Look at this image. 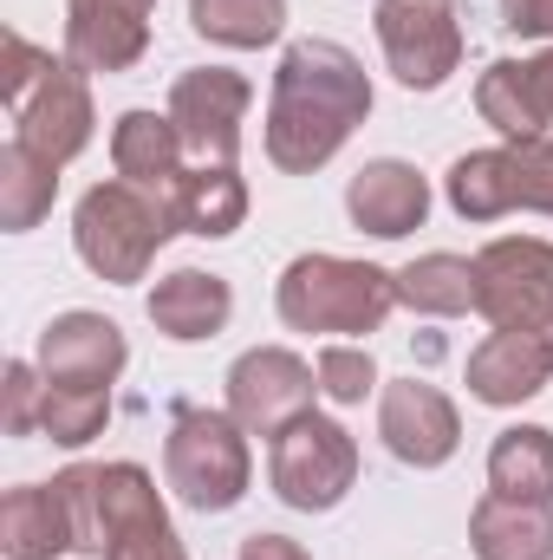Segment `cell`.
Instances as JSON below:
<instances>
[{"label": "cell", "instance_id": "5b68a950", "mask_svg": "<svg viewBox=\"0 0 553 560\" xmlns=\"http://www.w3.org/2000/svg\"><path fill=\"white\" fill-rule=\"evenodd\" d=\"M443 196L462 222H502L515 209H541L553 215V131L528 143H502V150H469L449 163Z\"/></svg>", "mask_w": 553, "mask_h": 560}, {"label": "cell", "instance_id": "ac0fdd59", "mask_svg": "<svg viewBox=\"0 0 553 560\" xmlns=\"http://www.w3.org/2000/svg\"><path fill=\"white\" fill-rule=\"evenodd\" d=\"M183 138L169 125V112H125L118 131H111V163H118V183H131L143 196H156L169 209V189L183 183Z\"/></svg>", "mask_w": 553, "mask_h": 560}, {"label": "cell", "instance_id": "7c38bea8", "mask_svg": "<svg viewBox=\"0 0 553 560\" xmlns=\"http://www.w3.org/2000/svg\"><path fill=\"white\" fill-rule=\"evenodd\" d=\"M92 125H98V112H92L85 72H79L72 59H59V66L46 72V85L13 112V143H26L33 156H46V163L66 170V163L92 143Z\"/></svg>", "mask_w": 553, "mask_h": 560}, {"label": "cell", "instance_id": "6da1fadb", "mask_svg": "<svg viewBox=\"0 0 553 560\" xmlns=\"http://www.w3.org/2000/svg\"><path fill=\"white\" fill-rule=\"evenodd\" d=\"M372 118V79L339 39H293L268 98V163L286 176L326 170Z\"/></svg>", "mask_w": 553, "mask_h": 560}, {"label": "cell", "instance_id": "8992f818", "mask_svg": "<svg viewBox=\"0 0 553 560\" xmlns=\"http://www.w3.org/2000/svg\"><path fill=\"white\" fill-rule=\"evenodd\" d=\"M268 482H274L280 502L299 509V515H326V509H339V502L352 495V482H358V443H352V430L332 423V418H319V411L293 418L274 436Z\"/></svg>", "mask_w": 553, "mask_h": 560}, {"label": "cell", "instance_id": "4fadbf2b", "mask_svg": "<svg viewBox=\"0 0 553 560\" xmlns=\"http://www.w3.org/2000/svg\"><path fill=\"white\" fill-rule=\"evenodd\" d=\"M156 0H66V59L79 72H131L150 46Z\"/></svg>", "mask_w": 553, "mask_h": 560}, {"label": "cell", "instance_id": "ffe728a7", "mask_svg": "<svg viewBox=\"0 0 553 560\" xmlns=\"http://www.w3.org/2000/svg\"><path fill=\"white\" fill-rule=\"evenodd\" d=\"M469 548L475 560H553V502H515L489 489L469 515Z\"/></svg>", "mask_w": 553, "mask_h": 560}, {"label": "cell", "instance_id": "52a82bcc", "mask_svg": "<svg viewBox=\"0 0 553 560\" xmlns=\"http://www.w3.org/2000/svg\"><path fill=\"white\" fill-rule=\"evenodd\" d=\"M475 313L495 332H548L553 326V242L502 235L475 255Z\"/></svg>", "mask_w": 553, "mask_h": 560}, {"label": "cell", "instance_id": "f546056e", "mask_svg": "<svg viewBox=\"0 0 553 560\" xmlns=\"http://www.w3.org/2000/svg\"><path fill=\"white\" fill-rule=\"evenodd\" d=\"M105 560H189L183 555V541H176V528H169V515L156 509V515H143V522H131L111 548H105Z\"/></svg>", "mask_w": 553, "mask_h": 560}, {"label": "cell", "instance_id": "d4e9b609", "mask_svg": "<svg viewBox=\"0 0 553 560\" xmlns=\"http://www.w3.org/2000/svg\"><path fill=\"white\" fill-rule=\"evenodd\" d=\"M59 196V163L33 156L26 143H7L0 150V229L7 235H26Z\"/></svg>", "mask_w": 553, "mask_h": 560}, {"label": "cell", "instance_id": "4dcf8cb0", "mask_svg": "<svg viewBox=\"0 0 553 560\" xmlns=\"http://www.w3.org/2000/svg\"><path fill=\"white\" fill-rule=\"evenodd\" d=\"M39 405H46L39 365L13 359V365H7V436H33V430H39Z\"/></svg>", "mask_w": 553, "mask_h": 560}, {"label": "cell", "instance_id": "e575fe53", "mask_svg": "<svg viewBox=\"0 0 553 560\" xmlns=\"http://www.w3.org/2000/svg\"><path fill=\"white\" fill-rule=\"evenodd\" d=\"M548 346H553V326H548Z\"/></svg>", "mask_w": 553, "mask_h": 560}, {"label": "cell", "instance_id": "30bf717a", "mask_svg": "<svg viewBox=\"0 0 553 560\" xmlns=\"http://www.w3.org/2000/svg\"><path fill=\"white\" fill-rule=\"evenodd\" d=\"M313 392H319V372L286 346H255L228 365V418L248 436H280L293 418L313 411Z\"/></svg>", "mask_w": 553, "mask_h": 560}, {"label": "cell", "instance_id": "8fae6325", "mask_svg": "<svg viewBox=\"0 0 553 560\" xmlns=\"http://www.w3.org/2000/svg\"><path fill=\"white\" fill-rule=\"evenodd\" d=\"M378 436H385V450H391L398 463H411V469H443V463L456 456V443H462V418H456V405H449L436 385L398 378V385H385V398H378Z\"/></svg>", "mask_w": 553, "mask_h": 560}, {"label": "cell", "instance_id": "d6986e66", "mask_svg": "<svg viewBox=\"0 0 553 560\" xmlns=\"http://www.w3.org/2000/svg\"><path fill=\"white\" fill-rule=\"evenodd\" d=\"M0 548L7 560H59L72 548V509L59 482H20L0 495Z\"/></svg>", "mask_w": 553, "mask_h": 560}, {"label": "cell", "instance_id": "f1b7e54d", "mask_svg": "<svg viewBox=\"0 0 553 560\" xmlns=\"http://www.w3.org/2000/svg\"><path fill=\"white\" fill-rule=\"evenodd\" d=\"M313 372H319V392L332 405H365V392L378 385V365H372L365 346H326Z\"/></svg>", "mask_w": 553, "mask_h": 560}, {"label": "cell", "instance_id": "277c9868", "mask_svg": "<svg viewBox=\"0 0 553 560\" xmlns=\"http://www.w3.org/2000/svg\"><path fill=\"white\" fill-rule=\"evenodd\" d=\"M169 235H176V215L156 196L131 189V183H98L72 209V248H79V261L98 280H111V287L143 280V268L156 261V248Z\"/></svg>", "mask_w": 553, "mask_h": 560}, {"label": "cell", "instance_id": "484cf974", "mask_svg": "<svg viewBox=\"0 0 553 560\" xmlns=\"http://www.w3.org/2000/svg\"><path fill=\"white\" fill-rule=\"evenodd\" d=\"M189 26L215 46H274L286 26V0H189Z\"/></svg>", "mask_w": 553, "mask_h": 560}, {"label": "cell", "instance_id": "1f68e13d", "mask_svg": "<svg viewBox=\"0 0 553 560\" xmlns=\"http://www.w3.org/2000/svg\"><path fill=\"white\" fill-rule=\"evenodd\" d=\"M502 26L521 39H553V0H502Z\"/></svg>", "mask_w": 553, "mask_h": 560}, {"label": "cell", "instance_id": "7402d4cb", "mask_svg": "<svg viewBox=\"0 0 553 560\" xmlns=\"http://www.w3.org/2000/svg\"><path fill=\"white\" fill-rule=\"evenodd\" d=\"M489 489L515 502H553V430L548 423H508L489 443Z\"/></svg>", "mask_w": 553, "mask_h": 560}, {"label": "cell", "instance_id": "4316f807", "mask_svg": "<svg viewBox=\"0 0 553 560\" xmlns=\"http://www.w3.org/2000/svg\"><path fill=\"white\" fill-rule=\"evenodd\" d=\"M111 418V385H46V405H39V430L66 450L92 443Z\"/></svg>", "mask_w": 553, "mask_h": 560}, {"label": "cell", "instance_id": "9a60e30c", "mask_svg": "<svg viewBox=\"0 0 553 560\" xmlns=\"http://www.w3.org/2000/svg\"><path fill=\"white\" fill-rule=\"evenodd\" d=\"M345 215H352L358 235L398 242V235L423 229V215H430V183H423V170L404 163V156H378V163H365V170L345 183Z\"/></svg>", "mask_w": 553, "mask_h": 560}, {"label": "cell", "instance_id": "cb8c5ba5", "mask_svg": "<svg viewBox=\"0 0 553 560\" xmlns=\"http://www.w3.org/2000/svg\"><path fill=\"white\" fill-rule=\"evenodd\" d=\"M398 300L411 313H430V319H456L475 306V261L462 255H416L411 268H398Z\"/></svg>", "mask_w": 553, "mask_h": 560}, {"label": "cell", "instance_id": "836d02e7", "mask_svg": "<svg viewBox=\"0 0 553 560\" xmlns=\"http://www.w3.org/2000/svg\"><path fill=\"white\" fill-rule=\"evenodd\" d=\"M528 72H534V92H541V105H548V118H553V46L528 59Z\"/></svg>", "mask_w": 553, "mask_h": 560}, {"label": "cell", "instance_id": "603a6c76", "mask_svg": "<svg viewBox=\"0 0 553 560\" xmlns=\"http://www.w3.org/2000/svg\"><path fill=\"white\" fill-rule=\"evenodd\" d=\"M475 112H482V125H495L508 143H528V138H548V105H541V92H534V72H528V59H495L489 72H482V85H475Z\"/></svg>", "mask_w": 553, "mask_h": 560}, {"label": "cell", "instance_id": "9c48e42d", "mask_svg": "<svg viewBox=\"0 0 553 560\" xmlns=\"http://www.w3.org/2000/svg\"><path fill=\"white\" fill-rule=\"evenodd\" d=\"M255 85L228 66H189L169 85V125L196 163H235L242 156V118Z\"/></svg>", "mask_w": 553, "mask_h": 560}, {"label": "cell", "instance_id": "83f0119b", "mask_svg": "<svg viewBox=\"0 0 553 560\" xmlns=\"http://www.w3.org/2000/svg\"><path fill=\"white\" fill-rule=\"evenodd\" d=\"M52 66H59V59H52L46 46H33L26 33H7V39H0V98H7V112H20V105L46 85Z\"/></svg>", "mask_w": 553, "mask_h": 560}, {"label": "cell", "instance_id": "3957f363", "mask_svg": "<svg viewBox=\"0 0 553 560\" xmlns=\"http://www.w3.org/2000/svg\"><path fill=\"white\" fill-rule=\"evenodd\" d=\"M248 476H255V456H248V430L228 418V411H202V405H183L169 418L163 436V482L176 489L183 509L196 515H222L248 495Z\"/></svg>", "mask_w": 553, "mask_h": 560}, {"label": "cell", "instance_id": "e0dca14e", "mask_svg": "<svg viewBox=\"0 0 553 560\" xmlns=\"http://www.w3.org/2000/svg\"><path fill=\"white\" fill-rule=\"evenodd\" d=\"M143 313H150V326H156L163 339L196 346V339H215V332L235 319V293H228V280L222 275L176 268V275H163L156 287H150Z\"/></svg>", "mask_w": 553, "mask_h": 560}, {"label": "cell", "instance_id": "d6a6232c", "mask_svg": "<svg viewBox=\"0 0 553 560\" xmlns=\"http://www.w3.org/2000/svg\"><path fill=\"white\" fill-rule=\"evenodd\" d=\"M235 560H313V555H306V548H299L293 535H248Z\"/></svg>", "mask_w": 553, "mask_h": 560}, {"label": "cell", "instance_id": "5bb4252c", "mask_svg": "<svg viewBox=\"0 0 553 560\" xmlns=\"http://www.w3.org/2000/svg\"><path fill=\"white\" fill-rule=\"evenodd\" d=\"M131 346L118 332V319L105 313H59L46 332H39V378L46 385H118Z\"/></svg>", "mask_w": 553, "mask_h": 560}, {"label": "cell", "instance_id": "44dd1931", "mask_svg": "<svg viewBox=\"0 0 553 560\" xmlns=\"http://www.w3.org/2000/svg\"><path fill=\"white\" fill-rule=\"evenodd\" d=\"M169 215H176L183 235L222 242V235H235L248 222V183L235 176V163H196L169 189Z\"/></svg>", "mask_w": 553, "mask_h": 560}, {"label": "cell", "instance_id": "2e32d148", "mask_svg": "<svg viewBox=\"0 0 553 560\" xmlns=\"http://www.w3.org/2000/svg\"><path fill=\"white\" fill-rule=\"evenodd\" d=\"M553 385V346L548 332H489L469 352V392L495 411L528 405Z\"/></svg>", "mask_w": 553, "mask_h": 560}, {"label": "cell", "instance_id": "ba28073f", "mask_svg": "<svg viewBox=\"0 0 553 560\" xmlns=\"http://www.w3.org/2000/svg\"><path fill=\"white\" fill-rule=\"evenodd\" d=\"M378 46L398 72V85L436 92L462 66V20L456 0H378Z\"/></svg>", "mask_w": 553, "mask_h": 560}, {"label": "cell", "instance_id": "7a4b0ae2", "mask_svg": "<svg viewBox=\"0 0 553 560\" xmlns=\"http://www.w3.org/2000/svg\"><path fill=\"white\" fill-rule=\"evenodd\" d=\"M274 306L293 332H345V339H365L404 300H398V275L391 268L345 261V255H299L280 275Z\"/></svg>", "mask_w": 553, "mask_h": 560}]
</instances>
